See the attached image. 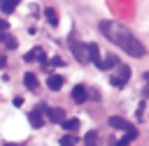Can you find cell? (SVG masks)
<instances>
[{"instance_id": "5bb4252c", "label": "cell", "mask_w": 149, "mask_h": 146, "mask_svg": "<svg viewBox=\"0 0 149 146\" xmlns=\"http://www.w3.org/2000/svg\"><path fill=\"white\" fill-rule=\"evenodd\" d=\"M61 125H63L65 132H74V130H79V121H77V118H65Z\"/></svg>"}, {"instance_id": "603a6c76", "label": "cell", "mask_w": 149, "mask_h": 146, "mask_svg": "<svg viewBox=\"0 0 149 146\" xmlns=\"http://www.w3.org/2000/svg\"><path fill=\"white\" fill-rule=\"evenodd\" d=\"M5 65H7V58H5V56H2V53H0V70H2V67H5Z\"/></svg>"}, {"instance_id": "484cf974", "label": "cell", "mask_w": 149, "mask_h": 146, "mask_svg": "<svg viewBox=\"0 0 149 146\" xmlns=\"http://www.w3.org/2000/svg\"><path fill=\"white\" fill-rule=\"evenodd\" d=\"M86 146H95V141H93V144H86Z\"/></svg>"}, {"instance_id": "6da1fadb", "label": "cell", "mask_w": 149, "mask_h": 146, "mask_svg": "<svg viewBox=\"0 0 149 146\" xmlns=\"http://www.w3.org/2000/svg\"><path fill=\"white\" fill-rule=\"evenodd\" d=\"M100 32H102L112 44H116L123 53H128L130 58H142V56L147 53L144 44H142L126 25H121V23H116V21H100Z\"/></svg>"}, {"instance_id": "3957f363", "label": "cell", "mask_w": 149, "mask_h": 146, "mask_svg": "<svg viewBox=\"0 0 149 146\" xmlns=\"http://www.w3.org/2000/svg\"><path fill=\"white\" fill-rule=\"evenodd\" d=\"M128 79H130V67L128 65H116V72L112 74V86L114 88H123L126 83H128Z\"/></svg>"}, {"instance_id": "9c48e42d", "label": "cell", "mask_w": 149, "mask_h": 146, "mask_svg": "<svg viewBox=\"0 0 149 146\" xmlns=\"http://www.w3.org/2000/svg\"><path fill=\"white\" fill-rule=\"evenodd\" d=\"M135 139H137V127H135V130H128V132H126V134H123L114 146H128V144H130V141H135Z\"/></svg>"}, {"instance_id": "30bf717a", "label": "cell", "mask_w": 149, "mask_h": 146, "mask_svg": "<svg viewBox=\"0 0 149 146\" xmlns=\"http://www.w3.org/2000/svg\"><path fill=\"white\" fill-rule=\"evenodd\" d=\"M28 121H30L33 127H42V125H44V118H42V114H40L37 109H33V111L28 114Z\"/></svg>"}, {"instance_id": "52a82bcc", "label": "cell", "mask_w": 149, "mask_h": 146, "mask_svg": "<svg viewBox=\"0 0 149 146\" xmlns=\"http://www.w3.org/2000/svg\"><path fill=\"white\" fill-rule=\"evenodd\" d=\"M23 60L26 63H35V60H44V51L40 49V46H35V49H30L26 56H23Z\"/></svg>"}, {"instance_id": "7c38bea8", "label": "cell", "mask_w": 149, "mask_h": 146, "mask_svg": "<svg viewBox=\"0 0 149 146\" xmlns=\"http://www.w3.org/2000/svg\"><path fill=\"white\" fill-rule=\"evenodd\" d=\"M23 83H26L28 90H37V76H35L33 72H26V74H23Z\"/></svg>"}, {"instance_id": "4fadbf2b", "label": "cell", "mask_w": 149, "mask_h": 146, "mask_svg": "<svg viewBox=\"0 0 149 146\" xmlns=\"http://www.w3.org/2000/svg\"><path fill=\"white\" fill-rule=\"evenodd\" d=\"M16 5H19V0H0V12L2 14H12L16 9Z\"/></svg>"}, {"instance_id": "8fae6325", "label": "cell", "mask_w": 149, "mask_h": 146, "mask_svg": "<svg viewBox=\"0 0 149 146\" xmlns=\"http://www.w3.org/2000/svg\"><path fill=\"white\" fill-rule=\"evenodd\" d=\"M116 65H119V58H116V56H107L105 60H100V63H98V67H100V70H112V67H116Z\"/></svg>"}, {"instance_id": "ba28073f", "label": "cell", "mask_w": 149, "mask_h": 146, "mask_svg": "<svg viewBox=\"0 0 149 146\" xmlns=\"http://www.w3.org/2000/svg\"><path fill=\"white\" fill-rule=\"evenodd\" d=\"M63 81H65V79H63L61 74H51V76L47 79V86H49V90H61V88H63Z\"/></svg>"}, {"instance_id": "7a4b0ae2", "label": "cell", "mask_w": 149, "mask_h": 146, "mask_svg": "<svg viewBox=\"0 0 149 146\" xmlns=\"http://www.w3.org/2000/svg\"><path fill=\"white\" fill-rule=\"evenodd\" d=\"M70 51L74 53V58L79 60V63H88L91 60V56H88V44H81V42H77L74 37H70Z\"/></svg>"}, {"instance_id": "44dd1931", "label": "cell", "mask_w": 149, "mask_h": 146, "mask_svg": "<svg viewBox=\"0 0 149 146\" xmlns=\"http://www.w3.org/2000/svg\"><path fill=\"white\" fill-rule=\"evenodd\" d=\"M5 44H7V49H14V46H16V42H14V37H7V42H5Z\"/></svg>"}, {"instance_id": "9a60e30c", "label": "cell", "mask_w": 149, "mask_h": 146, "mask_svg": "<svg viewBox=\"0 0 149 146\" xmlns=\"http://www.w3.org/2000/svg\"><path fill=\"white\" fill-rule=\"evenodd\" d=\"M77 141H79V139H77L74 132H68V134L61 137V146H77Z\"/></svg>"}, {"instance_id": "7402d4cb", "label": "cell", "mask_w": 149, "mask_h": 146, "mask_svg": "<svg viewBox=\"0 0 149 146\" xmlns=\"http://www.w3.org/2000/svg\"><path fill=\"white\" fill-rule=\"evenodd\" d=\"M23 104V97H14V107H21Z\"/></svg>"}, {"instance_id": "2e32d148", "label": "cell", "mask_w": 149, "mask_h": 146, "mask_svg": "<svg viewBox=\"0 0 149 146\" xmlns=\"http://www.w3.org/2000/svg\"><path fill=\"white\" fill-rule=\"evenodd\" d=\"M44 16H47V23H49V25H56V23H58V14H56L54 7H47V9H44Z\"/></svg>"}, {"instance_id": "cb8c5ba5", "label": "cell", "mask_w": 149, "mask_h": 146, "mask_svg": "<svg viewBox=\"0 0 149 146\" xmlns=\"http://www.w3.org/2000/svg\"><path fill=\"white\" fill-rule=\"evenodd\" d=\"M7 30V21H0V32H5Z\"/></svg>"}, {"instance_id": "d4e9b609", "label": "cell", "mask_w": 149, "mask_h": 146, "mask_svg": "<svg viewBox=\"0 0 149 146\" xmlns=\"http://www.w3.org/2000/svg\"><path fill=\"white\" fill-rule=\"evenodd\" d=\"M5 146H19V144H5Z\"/></svg>"}, {"instance_id": "d6986e66", "label": "cell", "mask_w": 149, "mask_h": 146, "mask_svg": "<svg viewBox=\"0 0 149 146\" xmlns=\"http://www.w3.org/2000/svg\"><path fill=\"white\" fill-rule=\"evenodd\" d=\"M144 95L149 97V72H144Z\"/></svg>"}, {"instance_id": "5b68a950", "label": "cell", "mask_w": 149, "mask_h": 146, "mask_svg": "<svg viewBox=\"0 0 149 146\" xmlns=\"http://www.w3.org/2000/svg\"><path fill=\"white\" fill-rule=\"evenodd\" d=\"M109 125H112V127H116V130H123V132L135 130V125H130V123H128V121H123L121 116H112V118H109Z\"/></svg>"}, {"instance_id": "e0dca14e", "label": "cell", "mask_w": 149, "mask_h": 146, "mask_svg": "<svg viewBox=\"0 0 149 146\" xmlns=\"http://www.w3.org/2000/svg\"><path fill=\"white\" fill-rule=\"evenodd\" d=\"M88 56H91V60H93L95 65L100 63V58H98V56H100V49H98V44H95V42H93V44H88Z\"/></svg>"}, {"instance_id": "8992f818", "label": "cell", "mask_w": 149, "mask_h": 146, "mask_svg": "<svg viewBox=\"0 0 149 146\" xmlns=\"http://www.w3.org/2000/svg\"><path fill=\"white\" fill-rule=\"evenodd\" d=\"M86 86H81V83H77L74 88H72V102H77V104H81V102H86Z\"/></svg>"}, {"instance_id": "ffe728a7", "label": "cell", "mask_w": 149, "mask_h": 146, "mask_svg": "<svg viewBox=\"0 0 149 146\" xmlns=\"http://www.w3.org/2000/svg\"><path fill=\"white\" fill-rule=\"evenodd\" d=\"M137 118H144V102H140L137 107Z\"/></svg>"}, {"instance_id": "277c9868", "label": "cell", "mask_w": 149, "mask_h": 146, "mask_svg": "<svg viewBox=\"0 0 149 146\" xmlns=\"http://www.w3.org/2000/svg\"><path fill=\"white\" fill-rule=\"evenodd\" d=\"M44 111H47V116H49V121H51V123H63V121H65V111H63V109L44 107Z\"/></svg>"}, {"instance_id": "ac0fdd59", "label": "cell", "mask_w": 149, "mask_h": 146, "mask_svg": "<svg viewBox=\"0 0 149 146\" xmlns=\"http://www.w3.org/2000/svg\"><path fill=\"white\" fill-rule=\"evenodd\" d=\"M84 141H86V144H93V141H95V130H91V132H86V137H84Z\"/></svg>"}]
</instances>
